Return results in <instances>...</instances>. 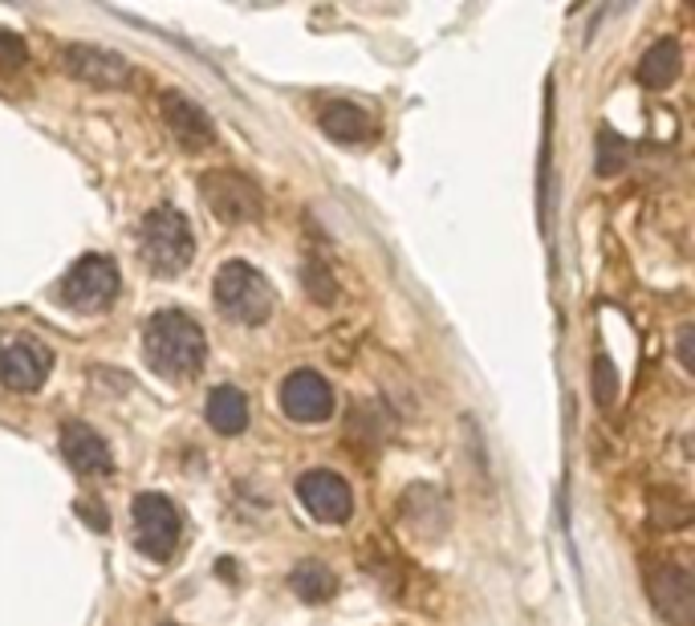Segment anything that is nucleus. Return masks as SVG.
<instances>
[{"instance_id":"1","label":"nucleus","mask_w":695,"mask_h":626,"mask_svg":"<svg viewBox=\"0 0 695 626\" xmlns=\"http://www.w3.org/2000/svg\"><path fill=\"white\" fill-rule=\"evenodd\" d=\"M143 358L155 375L163 378H192L208 358V338L180 309H159L143 326Z\"/></svg>"},{"instance_id":"2","label":"nucleus","mask_w":695,"mask_h":626,"mask_svg":"<svg viewBox=\"0 0 695 626\" xmlns=\"http://www.w3.org/2000/svg\"><path fill=\"white\" fill-rule=\"evenodd\" d=\"M139 257L155 277H180L192 265L195 240L187 228V216L175 208H151L139 224Z\"/></svg>"},{"instance_id":"3","label":"nucleus","mask_w":695,"mask_h":626,"mask_svg":"<svg viewBox=\"0 0 695 626\" xmlns=\"http://www.w3.org/2000/svg\"><path fill=\"white\" fill-rule=\"evenodd\" d=\"M212 293H216V306L244 326H261L273 314V289L261 277V269H252L249 261H228L212 281Z\"/></svg>"},{"instance_id":"4","label":"nucleus","mask_w":695,"mask_h":626,"mask_svg":"<svg viewBox=\"0 0 695 626\" xmlns=\"http://www.w3.org/2000/svg\"><path fill=\"white\" fill-rule=\"evenodd\" d=\"M130 521H135V549L147 554L151 561H168L180 545L183 516L180 509L163 497V492H143L130 504Z\"/></svg>"},{"instance_id":"5","label":"nucleus","mask_w":695,"mask_h":626,"mask_svg":"<svg viewBox=\"0 0 695 626\" xmlns=\"http://www.w3.org/2000/svg\"><path fill=\"white\" fill-rule=\"evenodd\" d=\"M200 195H204V204H208L224 224H252V220H261V212H264L261 187H257L249 175L228 171V168L204 171V175H200Z\"/></svg>"},{"instance_id":"6","label":"nucleus","mask_w":695,"mask_h":626,"mask_svg":"<svg viewBox=\"0 0 695 626\" xmlns=\"http://www.w3.org/2000/svg\"><path fill=\"white\" fill-rule=\"evenodd\" d=\"M118 265H114L111 257H82V261H73L70 273L61 277V301L78 314H98V309H106L118 297Z\"/></svg>"},{"instance_id":"7","label":"nucleus","mask_w":695,"mask_h":626,"mask_svg":"<svg viewBox=\"0 0 695 626\" xmlns=\"http://www.w3.org/2000/svg\"><path fill=\"white\" fill-rule=\"evenodd\" d=\"M61 66H66L70 78L98 86V90H123V86L135 82V66L123 54L102 49V45H66Z\"/></svg>"},{"instance_id":"8","label":"nucleus","mask_w":695,"mask_h":626,"mask_svg":"<svg viewBox=\"0 0 695 626\" xmlns=\"http://www.w3.org/2000/svg\"><path fill=\"white\" fill-rule=\"evenodd\" d=\"M297 501L306 504L321 525H346L350 513H354V492L330 468H309V473L297 476Z\"/></svg>"},{"instance_id":"9","label":"nucleus","mask_w":695,"mask_h":626,"mask_svg":"<svg viewBox=\"0 0 695 626\" xmlns=\"http://www.w3.org/2000/svg\"><path fill=\"white\" fill-rule=\"evenodd\" d=\"M281 411L293 423H326L334 416V390L318 371L301 366V371L285 375V383H281Z\"/></svg>"},{"instance_id":"10","label":"nucleus","mask_w":695,"mask_h":626,"mask_svg":"<svg viewBox=\"0 0 695 626\" xmlns=\"http://www.w3.org/2000/svg\"><path fill=\"white\" fill-rule=\"evenodd\" d=\"M651 602L654 611L663 614L671 626H692L695 618V582L692 573L675 566V561H663V566H654L651 570Z\"/></svg>"},{"instance_id":"11","label":"nucleus","mask_w":695,"mask_h":626,"mask_svg":"<svg viewBox=\"0 0 695 626\" xmlns=\"http://www.w3.org/2000/svg\"><path fill=\"white\" fill-rule=\"evenodd\" d=\"M159 111H163V123L171 126V135L187 147V151H204L212 139H216V123L212 114L195 102V98L180 94V90H168L159 98Z\"/></svg>"},{"instance_id":"12","label":"nucleus","mask_w":695,"mask_h":626,"mask_svg":"<svg viewBox=\"0 0 695 626\" xmlns=\"http://www.w3.org/2000/svg\"><path fill=\"white\" fill-rule=\"evenodd\" d=\"M49 366H54V358L33 342H21V338L0 342V383L9 390H21V395L37 390L49 375Z\"/></svg>"},{"instance_id":"13","label":"nucleus","mask_w":695,"mask_h":626,"mask_svg":"<svg viewBox=\"0 0 695 626\" xmlns=\"http://www.w3.org/2000/svg\"><path fill=\"white\" fill-rule=\"evenodd\" d=\"M61 456L70 464L73 473L82 476H111L114 473V456L106 440L90 428V423H78L70 419L66 428H61Z\"/></svg>"},{"instance_id":"14","label":"nucleus","mask_w":695,"mask_h":626,"mask_svg":"<svg viewBox=\"0 0 695 626\" xmlns=\"http://www.w3.org/2000/svg\"><path fill=\"white\" fill-rule=\"evenodd\" d=\"M407 530L419 533V537H444L447 533V501L435 492L432 485H415L399 504Z\"/></svg>"},{"instance_id":"15","label":"nucleus","mask_w":695,"mask_h":626,"mask_svg":"<svg viewBox=\"0 0 695 626\" xmlns=\"http://www.w3.org/2000/svg\"><path fill=\"white\" fill-rule=\"evenodd\" d=\"M318 126L338 143L375 139V118L362 111V106L346 102V98H330V102H326V106L318 111Z\"/></svg>"},{"instance_id":"16","label":"nucleus","mask_w":695,"mask_h":626,"mask_svg":"<svg viewBox=\"0 0 695 626\" xmlns=\"http://www.w3.org/2000/svg\"><path fill=\"white\" fill-rule=\"evenodd\" d=\"M204 416H208L212 432L220 435H240L249 428V399H244V390L237 387H216L208 390V403H204Z\"/></svg>"},{"instance_id":"17","label":"nucleus","mask_w":695,"mask_h":626,"mask_svg":"<svg viewBox=\"0 0 695 626\" xmlns=\"http://www.w3.org/2000/svg\"><path fill=\"white\" fill-rule=\"evenodd\" d=\"M680 70H683L680 45L671 42V37H663V42H654L651 49L639 57V70H635V78H639L647 90H668V86H675Z\"/></svg>"},{"instance_id":"18","label":"nucleus","mask_w":695,"mask_h":626,"mask_svg":"<svg viewBox=\"0 0 695 626\" xmlns=\"http://www.w3.org/2000/svg\"><path fill=\"white\" fill-rule=\"evenodd\" d=\"M289 585L301 602H326V599H334L338 578H334V570L321 566V561H301V566L289 573Z\"/></svg>"},{"instance_id":"19","label":"nucleus","mask_w":695,"mask_h":626,"mask_svg":"<svg viewBox=\"0 0 695 626\" xmlns=\"http://www.w3.org/2000/svg\"><path fill=\"white\" fill-rule=\"evenodd\" d=\"M594 147H599V155H594V159H599V163H594V171H599V175H618V171L626 168V159H630V147H626V139L618 135V130H611V126H602L599 143H594Z\"/></svg>"},{"instance_id":"20","label":"nucleus","mask_w":695,"mask_h":626,"mask_svg":"<svg viewBox=\"0 0 695 626\" xmlns=\"http://www.w3.org/2000/svg\"><path fill=\"white\" fill-rule=\"evenodd\" d=\"M301 285H306V293L318 301V306H334L338 301V281L334 273L326 269V261H318V257H309L306 265H301Z\"/></svg>"},{"instance_id":"21","label":"nucleus","mask_w":695,"mask_h":626,"mask_svg":"<svg viewBox=\"0 0 695 626\" xmlns=\"http://www.w3.org/2000/svg\"><path fill=\"white\" fill-rule=\"evenodd\" d=\"M594 399H599L602 407H611L614 399H618V371H614V362L606 358V354L594 358Z\"/></svg>"},{"instance_id":"22","label":"nucleus","mask_w":695,"mask_h":626,"mask_svg":"<svg viewBox=\"0 0 695 626\" xmlns=\"http://www.w3.org/2000/svg\"><path fill=\"white\" fill-rule=\"evenodd\" d=\"M29 61V45L9 33V29H0V70H21Z\"/></svg>"},{"instance_id":"23","label":"nucleus","mask_w":695,"mask_h":626,"mask_svg":"<svg viewBox=\"0 0 695 626\" xmlns=\"http://www.w3.org/2000/svg\"><path fill=\"white\" fill-rule=\"evenodd\" d=\"M78 516H86V521H90V530H106V513H102V509H98V504H90V501H78Z\"/></svg>"},{"instance_id":"24","label":"nucleus","mask_w":695,"mask_h":626,"mask_svg":"<svg viewBox=\"0 0 695 626\" xmlns=\"http://www.w3.org/2000/svg\"><path fill=\"white\" fill-rule=\"evenodd\" d=\"M680 362L692 366V326H683V334H680Z\"/></svg>"}]
</instances>
